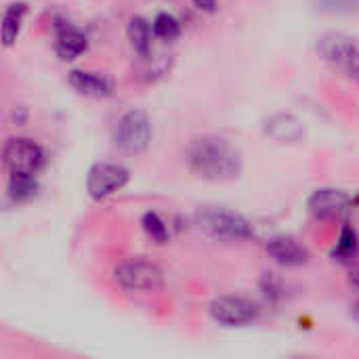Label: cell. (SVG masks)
<instances>
[{
	"instance_id": "obj_11",
	"label": "cell",
	"mask_w": 359,
	"mask_h": 359,
	"mask_svg": "<svg viewBox=\"0 0 359 359\" xmlns=\"http://www.w3.org/2000/svg\"><path fill=\"white\" fill-rule=\"evenodd\" d=\"M267 255L284 267H303L309 263V250L290 236H276L267 242Z\"/></svg>"
},
{
	"instance_id": "obj_19",
	"label": "cell",
	"mask_w": 359,
	"mask_h": 359,
	"mask_svg": "<svg viewBox=\"0 0 359 359\" xmlns=\"http://www.w3.org/2000/svg\"><path fill=\"white\" fill-rule=\"evenodd\" d=\"M194 4L204 13H215L217 11V0H194Z\"/></svg>"
},
{
	"instance_id": "obj_21",
	"label": "cell",
	"mask_w": 359,
	"mask_h": 359,
	"mask_svg": "<svg viewBox=\"0 0 359 359\" xmlns=\"http://www.w3.org/2000/svg\"><path fill=\"white\" fill-rule=\"evenodd\" d=\"M353 318L359 322V301L355 303V307H353Z\"/></svg>"
},
{
	"instance_id": "obj_14",
	"label": "cell",
	"mask_w": 359,
	"mask_h": 359,
	"mask_svg": "<svg viewBox=\"0 0 359 359\" xmlns=\"http://www.w3.org/2000/svg\"><path fill=\"white\" fill-rule=\"evenodd\" d=\"M126 34H128V40H130V46L141 55V57H147L149 50H151V34H154V27L149 25L147 19L135 15L128 19V25H126Z\"/></svg>"
},
{
	"instance_id": "obj_16",
	"label": "cell",
	"mask_w": 359,
	"mask_h": 359,
	"mask_svg": "<svg viewBox=\"0 0 359 359\" xmlns=\"http://www.w3.org/2000/svg\"><path fill=\"white\" fill-rule=\"evenodd\" d=\"M359 252V238L358 231L351 227V225H343L341 229V236H339V242L332 250V257L334 261H341V263H349L351 259H355Z\"/></svg>"
},
{
	"instance_id": "obj_1",
	"label": "cell",
	"mask_w": 359,
	"mask_h": 359,
	"mask_svg": "<svg viewBox=\"0 0 359 359\" xmlns=\"http://www.w3.org/2000/svg\"><path fill=\"white\" fill-rule=\"evenodd\" d=\"M189 168L208 181H225L233 179L240 172V156L238 151L223 139L217 137H200L187 149Z\"/></svg>"
},
{
	"instance_id": "obj_5",
	"label": "cell",
	"mask_w": 359,
	"mask_h": 359,
	"mask_svg": "<svg viewBox=\"0 0 359 359\" xmlns=\"http://www.w3.org/2000/svg\"><path fill=\"white\" fill-rule=\"evenodd\" d=\"M114 141L126 154H143L149 147V141H151L149 118L139 109L126 111L116 124Z\"/></svg>"
},
{
	"instance_id": "obj_18",
	"label": "cell",
	"mask_w": 359,
	"mask_h": 359,
	"mask_svg": "<svg viewBox=\"0 0 359 359\" xmlns=\"http://www.w3.org/2000/svg\"><path fill=\"white\" fill-rule=\"evenodd\" d=\"M141 225H143V229H145V233L156 242V244H166L168 242V227H166V223L160 219V215L158 212H145L143 215V219H141Z\"/></svg>"
},
{
	"instance_id": "obj_17",
	"label": "cell",
	"mask_w": 359,
	"mask_h": 359,
	"mask_svg": "<svg viewBox=\"0 0 359 359\" xmlns=\"http://www.w3.org/2000/svg\"><path fill=\"white\" fill-rule=\"evenodd\" d=\"M151 27H154V36H158L162 40H175V38L181 36V23L170 13H160L154 19Z\"/></svg>"
},
{
	"instance_id": "obj_7",
	"label": "cell",
	"mask_w": 359,
	"mask_h": 359,
	"mask_svg": "<svg viewBox=\"0 0 359 359\" xmlns=\"http://www.w3.org/2000/svg\"><path fill=\"white\" fill-rule=\"evenodd\" d=\"M208 313L225 328H244L259 320V307L244 297H219L210 303Z\"/></svg>"
},
{
	"instance_id": "obj_3",
	"label": "cell",
	"mask_w": 359,
	"mask_h": 359,
	"mask_svg": "<svg viewBox=\"0 0 359 359\" xmlns=\"http://www.w3.org/2000/svg\"><path fill=\"white\" fill-rule=\"evenodd\" d=\"M114 278L120 288L130 292H154L164 284L162 269L143 259H128L120 263L114 271Z\"/></svg>"
},
{
	"instance_id": "obj_4",
	"label": "cell",
	"mask_w": 359,
	"mask_h": 359,
	"mask_svg": "<svg viewBox=\"0 0 359 359\" xmlns=\"http://www.w3.org/2000/svg\"><path fill=\"white\" fill-rule=\"evenodd\" d=\"M320 53L326 61L341 67L359 84V40L341 32L326 34L320 40Z\"/></svg>"
},
{
	"instance_id": "obj_8",
	"label": "cell",
	"mask_w": 359,
	"mask_h": 359,
	"mask_svg": "<svg viewBox=\"0 0 359 359\" xmlns=\"http://www.w3.org/2000/svg\"><path fill=\"white\" fill-rule=\"evenodd\" d=\"M130 181V172L122 164L97 162L86 175V191L93 200H105Z\"/></svg>"
},
{
	"instance_id": "obj_12",
	"label": "cell",
	"mask_w": 359,
	"mask_h": 359,
	"mask_svg": "<svg viewBox=\"0 0 359 359\" xmlns=\"http://www.w3.org/2000/svg\"><path fill=\"white\" fill-rule=\"evenodd\" d=\"M69 84L78 93L88 95V97H107L114 90V80L99 72L74 69V72H69Z\"/></svg>"
},
{
	"instance_id": "obj_2",
	"label": "cell",
	"mask_w": 359,
	"mask_h": 359,
	"mask_svg": "<svg viewBox=\"0 0 359 359\" xmlns=\"http://www.w3.org/2000/svg\"><path fill=\"white\" fill-rule=\"evenodd\" d=\"M198 225L204 233H208L215 240L223 242H238V240H250L255 236L252 225L238 212L229 208H204L198 215Z\"/></svg>"
},
{
	"instance_id": "obj_10",
	"label": "cell",
	"mask_w": 359,
	"mask_h": 359,
	"mask_svg": "<svg viewBox=\"0 0 359 359\" xmlns=\"http://www.w3.org/2000/svg\"><path fill=\"white\" fill-rule=\"evenodd\" d=\"M88 48V40L82 29L67 21L55 23V53L61 61H74Z\"/></svg>"
},
{
	"instance_id": "obj_20",
	"label": "cell",
	"mask_w": 359,
	"mask_h": 359,
	"mask_svg": "<svg viewBox=\"0 0 359 359\" xmlns=\"http://www.w3.org/2000/svg\"><path fill=\"white\" fill-rule=\"evenodd\" d=\"M349 282H351V286H353L355 290H359V267L351 271V278H349Z\"/></svg>"
},
{
	"instance_id": "obj_13",
	"label": "cell",
	"mask_w": 359,
	"mask_h": 359,
	"mask_svg": "<svg viewBox=\"0 0 359 359\" xmlns=\"http://www.w3.org/2000/svg\"><path fill=\"white\" fill-rule=\"evenodd\" d=\"M25 15H27V4L25 2H13V4L6 6V11L2 15V44L6 48L13 46L15 40L19 38Z\"/></svg>"
},
{
	"instance_id": "obj_15",
	"label": "cell",
	"mask_w": 359,
	"mask_h": 359,
	"mask_svg": "<svg viewBox=\"0 0 359 359\" xmlns=\"http://www.w3.org/2000/svg\"><path fill=\"white\" fill-rule=\"evenodd\" d=\"M40 185L36 181L34 175H23V172H11V181H8V196L13 202L21 204V202H29L32 198H36Z\"/></svg>"
},
{
	"instance_id": "obj_6",
	"label": "cell",
	"mask_w": 359,
	"mask_h": 359,
	"mask_svg": "<svg viewBox=\"0 0 359 359\" xmlns=\"http://www.w3.org/2000/svg\"><path fill=\"white\" fill-rule=\"evenodd\" d=\"M2 158H4V166L11 172H23V175H36L38 170H42L46 162L44 149L34 139H25V137L8 139L2 149Z\"/></svg>"
},
{
	"instance_id": "obj_9",
	"label": "cell",
	"mask_w": 359,
	"mask_h": 359,
	"mask_svg": "<svg viewBox=\"0 0 359 359\" xmlns=\"http://www.w3.org/2000/svg\"><path fill=\"white\" fill-rule=\"evenodd\" d=\"M353 206V198L337 187H322L316 189L309 200H307V208L311 212V217H316L318 221H332L343 217L349 208Z\"/></svg>"
}]
</instances>
